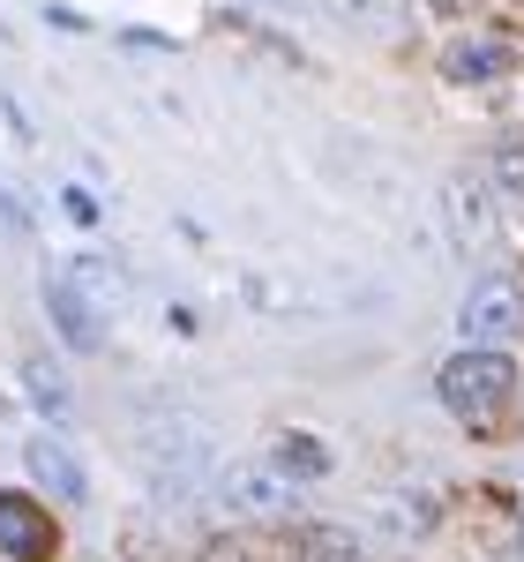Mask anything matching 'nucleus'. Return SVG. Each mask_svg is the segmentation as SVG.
<instances>
[{
  "mask_svg": "<svg viewBox=\"0 0 524 562\" xmlns=\"http://www.w3.org/2000/svg\"><path fill=\"white\" fill-rule=\"evenodd\" d=\"M457 330H465V346L472 352H502L524 338V285L510 270H487L465 285V301H457Z\"/></svg>",
  "mask_w": 524,
  "mask_h": 562,
  "instance_id": "f257e3e1",
  "label": "nucleus"
},
{
  "mask_svg": "<svg viewBox=\"0 0 524 562\" xmlns=\"http://www.w3.org/2000/svg\"><path fill=\"white\" fill-rule=\"evenodd\" d=\"M210 562H240V555H225V548H210Z\"/></svg>",
  "mask_w": 524,
  "mask_h": 562,
  "instance_id": "f3484780",
  "label": "nucleus"
},
{
  "mask_svg": "<svg viewBox=\"0 0 524 562\" xmlns=\"http://www.w3.org/2000/svg\"><path fill=\"white\" fill-rule=\"evenodd\" d=\"M8 413H15V405H8V390H0V420H8Z\"/></svg>",
  "mask_w": 524,
  "mask_h": 562,
  "instance_id": "a211bd4d",
  "label": "nucleus"
},
{
  "mask_svg": "<svg viewBox=\"0 0 524 562\" xmlns=\"http://www.w3.org/2000/svg\"><path fill=\"white\" fill-rule=\"evenodd\" d=\"M53 548H60V532H53V518H45V503L0 495V555L8 562H53Z\"/></svg>",
  "mask_w": 524,
  "mask_h": 562,
  "instance_id": "39448f33",
  "label": "nucleus"
},
{
  "mask_svg": "<svg viewBox=\"0 0 524 562\" xmlns=\"http://www.w3.org/2000/svg\"><path fill=\"white\" fill-rule=\"evenodd\" d=\"M442 211H449V233H457L465 248L494 233V225H487V188H480V180H465V173H457L449 188H442Z\"/></svg>",
  "mask_w": 524,
  "mask_h": 562,
  "instance_id": "0eeeda50",
  "label": "nucleus"
},
{
  "mask_svg": "<svg viewBox=\"0 0 524 562\" xmlns=\"http://www.w3.org/2000/svg\"><path fill=\"white\" fill-rule=\"evenodd\" d=\"M23 465H31V473H38L45 487L60 495V503H83V487H90V480H83V465H76V450H68L60 435H31Z\"/></svg>",
  "mask_w": 524,
  "mask_h": 562,
  "instance_id": "423d86ee",
  "label": "nucleus"
},
{
  "mask_svg": "<svg viewBox=\"0 0 524 562\" xmlns=\"http://www.w3.org/2000/svg\"><path fill=\"white\" fill-rule=\"evenodd\" d=\"M60 203H68V217H83V225H98V203H90L83 188H68V195H60Z\"/></svg>",
  "mask_w": 524,
  "mask_h": 562,
  "instance_id": "2eb2a0df",
  "label": "nucleus"
},
{
  "mask_svg": "<svg viewBox=\"0 0 524 562\" xmlns=\"http://www.w3.org/2000/svg\"><path fill=\"white\" fill-rule=\"evenodd\" d=\"M502 60H510L502 45L472 38V45H449V53H442V76H449V83H487V76H502Z\"/></svg>",
  "mask_w": 524,
  "mask_h": 562,
  "instance_id": "6e6552de",
  "label": "nucleus"
},
{
  "mask_svg": "<svg viewBox=\"0 0 524 562\" xmlns=\"http://www.w3.org/2000/svg\"><path fill=\"white\" fill-rule=\"evenodd\" d=\"M23 383H31V397H38V413H53V420H60V413H68V397H76L68 375H60L53 360H31V368H23Z\"/></svg>",
  "mask_w": 524,
  "mask_h": 562,
  "instance_id": "9d476101",
  "label": "nucleus"
},
{
  "mask_svg": "<svg viewBox=\"0 0 524 562\" xmlns=\"http://www.w3.org/2000/svg\"><path fill=\"white\" fill-rule=\"evenodd\" d=\"M218 503L232 518H285L293 510V480L277 473V465H232L218 480Z\"/></svg>",
  "mask_w": 524,
  "mask_h": 562,
  "instance_id": "20e7f679",
  "label": "nucleus"
},
{
  "mask_svg": "<svg viewBox=\"0 0 524 562\" xmlns=\"http://www.w3.org/2000/svg\"><path fill=\"white\" fill-rule=\"evenodd\" d=\"M255 8H300V0H255Z\"/></svg>",
  "mask_w": 524,
  "mask_h": 562,
  "instance_id": "dca6fc26",
  "label": "nucleus"
},
{
  "mask_svg": "<svg viewBox=\"0 0 524 562\" xmlns=\"http://www.w3.org/2000/svg\"><path fill=\"white\" fill-rule=\"evenodd\" d=\"M45 323L60 330V346H76V352L105 346V315H98V301H90L68 270H60V278H45Z\"/></svg>",
  "mask_w": 524,
  "mask_h": 562,
  "instance_id": "7ed1b4c3",
  "label": "nucleus"
},
{
  "mask_svg": "<svg viewBox=\"0 0 524 562\" xmlns=\"http://www.w3.org/2000/svg\"><path fill=\"white\" fill-rule=\"evenodd\" d=\"M277 473L285 480H322L330 473V450H322L315 435H285V442H277Z\"/></svg>",
  "mask_w": 524,
  "mask_h": 562,
  "instance_id": "1a4fd4ad",
  "label": "nucleus"
},
{
  "mask_svg": "<svg viewBox=\"0 0 524 562\" xmlns=\"http://www.w3.org/2000/svg\"><path fill=\"white\" fill-rule=\"evenodd\" d=\"M442 405L457 413V420H472V413H494V405H510V390H517V368H510V352H457L449 368L435 375Z\"/></svg>",
  "mask_w": 524,
  "mask_h": 562,
  "instance_id": "f03ea898",
  "label": "nucleus"
},
{
  "mask_svg": "<svg viewBox=\"0 0 524 562\" xmlns=\"http://www.w3.org/2000/svg\"><path fill=\"white\" fill-rule=\"evenodd\" d=\"M517 562H524V540H517Z\"/></svg>",
  "mask_w": 524,
  "mask_h": 562,
  "instance_id": "6ab92c4d",
  "label": "nucleus"
},
{
  "mask_svg": "<svg viewBox=\"0 0 524 562\" xmlns=\"http://www.w3.org/2000/svg\"><path fill=\"white\" fill-rule=\"evenodd\" d=\"M68 278H76L83 293H98V301H121V270H113V262L83 256V262H76V270H68Z\"/></svg>",
  "mask_w": 524,
  "mask_h": 562,
  "instance_id": "f8f14e48",
  "label": "nucleus"
},
{
  "mask_svg": "<svg viewBox=\"0 0 524 562\" xmlns=\"http://www.w3.org/2000/svg\"><path fill=\"white\" fill-rule=\"evenodd\" d=\"M300 562H360V548H352L345 532H330V525H307L300 532Z\"/></svg>",
  "mask_w": 524,
  "mask_h": 562,
  "instance_id": "9b49d317",
  "label": "nucleus"
},
{
  "mask_svg": "<svg viewBox=\"0 0 524 562\" xmlns=\"http://www.w3.org/2000/svg\"><path fill=\"white\" fill-rule=\"evenodd\" d=\"M494 188L524 203V143H502V150H494Z\"/></svg>",
  "mask_w": 524,
  "mask_h": 562,
  "instance_id": "ddd939ff",
  "label": "nucleus"
},
{
  "mask_svg": "<svg viewBox=\"0 0 524 562\" xmlns=\"http://www.w3.org/2000/svg\"><path fill=\"white\" fill-rule=\"evenodd\" d=\"M0 225H8L15 240H31V233H38V217H31V203H23V195H15L8 180H0Z\"/></svg>",
  "mask_w": 524,
  "mask_h": 562,
  "instance_id": "4468645a",
  "label": "nucleus"
}]
</instances>
